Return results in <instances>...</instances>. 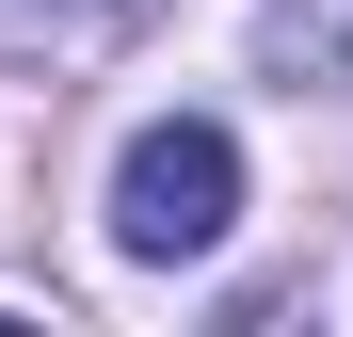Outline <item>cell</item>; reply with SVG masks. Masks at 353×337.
I'll list each match as a JSON object with an SVG mask.
<instances>
[{"instance_id": "7a4b0ae2", "label": "cell", "mask_w": 353, "mask_h": 337, "mask_svg": "<svg viewBox=\"0 0 353 337\" xmlns=\"http://www.w3.org/2000/svg\"><path fill=\"white\" fill-rule=\"evenodd\" d=\"M81 0H0V48H32V32H65Z\"/></svg>"}, {"instance_id": "6da1fadb", "label": "cell", "mask_w": 353, "mask_h": 337, "mask_svg": "<svg viewBox=\"0 0 353 337\" xmlns=\"http://www.w3.org/2000/svg\"><path fill=\"white\" fill-rule=\"evenodd\" d=\"M225 225H241V145H225L209 112L129 129V161H112V241H129L145 273H176V257H209Z\"/></svg>"}]
</instances>
